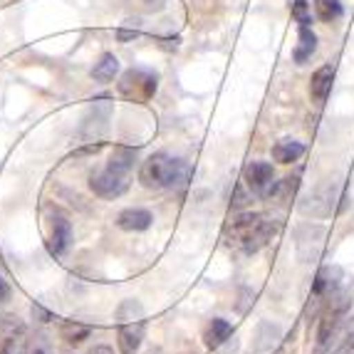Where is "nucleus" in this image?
Returning a JSON list of instances; mask_svg holds the SVG:
<instances>
[{
	"mask_svg": "<svg viewBox=\"0 0 354 354\" xmlns=\"http://www.w3.org/2000/svg\"><path fill=\"white\" fill-rule=\"evenodd\" d=\"M278 233V223L268 213H238L223 230V238L230 248L241 253H258Z\"/></svg>",
	"mask_w": 354,
	"mask_h": 354,
	"instance_id": "1",
	"label": "nucleus"
},
{
	"mask_svg": "<svg viewBox=\"0 0 354 354\" xmlns=\"http://www.w3.org/2000/svg\"><path fill=\"white\" fill-rule=\"evenodd\" d=\"M134 159H136L134 149H127V147L114 149L112 156L106 159V164L102 166L100 171H95L89 176L92 194L100 196V198H119L122 194H127Z\"/></svg>",
	"mask_w": 354,
	"mask_h": 354,
	"instance_id": "2",
	"label": "nucleus"
},
{
	"mask_svg": "<svg viewBox=\"0 0 354 354\" xmlns=\"http://www.w3.org/2000/svg\"><path fill=\"white\" fill-rule=\"evenodd\" d=\"M352 307V292L349 290H337L335 295L325 302V307L315 317V335H313V349L310 354H327L335 344L339 327L347 317Z\"/></svg>",
	"mask_w": 354,
	"mask_h": 354,
	"instance_id": "3",
	"label": "nucleus"
},
{
	"mask_svg": "<svg viewBox=\"0 0 354 354\" xmlns=\"http://www.w3.org/2000/svg\"><path fill=\"white\" fill-rule=\"evenodd\" d=\"M191 169L186 161L176 159L171 153L156 151L151 153L139 169V181L144 189L149 191H161V189H174L176 183H186Z\"/></svg>",
	"mask_w": 354,
	"mask_h": 354,
	"instance_id": "4",
	"label": "nucleus"
},
{
	"mask_svg": "<svg viewBox=\"0 0 354 354\" xmlns=\"http://www.w3.org/2000/svg\"><path fill=\"white\" fill-rule=\"evenodd\" d=\"M147 335V315L136 300H127L117 307V344L122 354H136Z\"/></svg>",
	"mask_w": 354,
	"mask_h": 354,
	"instance_id": "5",
	"label": "nucleus"
},
{
	"mask_svg": "<svg viewBox=\"0 0 354 354\" xmlns=\"http://www.w3.org/2000/svg\"><path fill=\"white\" fill-rule=\"evenodd\" d=\"M156 87H159V80L156 75L149 70H139V67H131L124 75L119 77V95L129 102H149L156 95Z\"/></svg>",
	"mask_w": 354,
	"mask_h": 354,
	"instance_id": "6",
	"label": "nucleus"
},
{
	"mask_svg": "<svg viewBox=\"0 0 354 354\" xmlns=\"http://www.w3.org/2000/svg\"><path fill=\"white\" fill-rule=\"evenodd\" d=\"M30 332L15 315L0 317V354H28Z\"/></svg>",
	"mask_w": 354,
	"mask_h": 354,
	"instance_id": "7",
	"label": "nucleus"
},
{
	"mask_svg": "<svg viewBox=\"0 0 354 354\" xmlns=\"http://www.w3.org/2000/svg\"><path fill=\"white\" fill-rule=\"evenodd\" d=\"M335 275H337V270H332V268H322V270L317 272V278H315V283H313V292H310V300H307V307H305V315L310 317V322L317 317V313L325 307V302L339 290L337 288Z\"/></svg>",
	"mask_w": 354,
	"mask_h": 354,
	"instance_id": "8",
	"label": "nucleus"
},
{
	"mask_svg": "<svg viewBox=\"0 0 354 354\" xmlns=\"http://www.w3.org/2000/svg\"><path fill=\"white\" fill-rule=\"evenodd\" d=\"M243 183H245V189L250 191V196H255V198H268L270 189L275 186L272 164H268V161H250V164L243 169Z\"/></svg>",
	"mask_w": 354,
	"mask_h": 354,
	"instance_id": "9",
	"label": "nucleus"
},
{
	"mask_svg": "<svg viewBox=\"0 0 354 354\" xmlns=\"http://www.w3.org/2000/svg\"><path fill=\"white\" fill-rule=\"evenodd\" d=\"M72 245V223L67 221V216L55 213L50 218V233H48V250L53 255H65Z\"/></svg>",
	"mask_w": 354,
	"mask_h": 354,
	"instance_id": "10",
	"label": "nucleus"
},
{
	"mask_svg": "<svg viewBox=\"0 0 354 354\" xmlns=\"http://www.w3.org/2000/svg\"><path fill=\"white\" fill-rule=\"evenodd\" d=\"M153 223V216L147 208H124V211L117 216V225L127 233H142L149 230Z\"/></svg>",
	"mask_w": 354,
	"mask_h": 354,
	"instance_id": "11",
	"label": "nucleus"
},
{
	"mask_svg": "<svg viewBox=\"0 0 354 354\" xmlns=\"http://www.w3.org/2000/svg\"><path fill=\"white\" fill-rule=\"evenodd\" d=\"M233 337V325L223 317H213L206 327H203V342L208 349H221L225 342Z\"/></svg>",
	"mask_w": 354,
	"mask_h": 354,
	"instance_id": "12",
	"label": "nucleus"
},
{
	"mask_svg": "<svg viewBox=\"0 0 354 354\" xmlns=\"http://www.w3.org/2000/svg\"><path fill=\"white\" fill-rule=\"evenodd\" d=\"M332 82H335V67L322 65L310 80V97L315 104H322L327 100V95L332 92Z\"/></svg>",
	"mask_w": 354,
	"mask_h": 354,
	"instance_id": "13",
	"label": "nucleus"
},
{
	"mask_svg": "<svg viewBox=\"0 0 354 354\" xmlns=\"http://www.w3.org/2000/svg\"><path fill=\"white\" fill-rule=\"evenodd\" d=\"M317 50V35L313 32L310 25H300V35H297V45L292 50V57H295L297 65H305L307 59L313 57V53Z\"/></svg>",
	"mask_w": 354,
	"mask_h": 354,
	"instance_id": "14",
	"label": "nucleus"
},
{
	"mask_svg": "<svg viewBox=\"0 0 354 354\" xmlns=\"http://www.w3.org/2000/svg\"><path fill=\"white\" fill-rule=\"evenodd\" d=\"M305 153V144L295 142V139H280L275 147H272V159L280 161V164H292Z\"/></svg>",
	"mask_w": 354,
	"mask_h": 354,
	"instance_id": "15",
	"label": "nucleus"
},
{
	"mask_svg": "<svg viewBox=\"0 0 354 354\" xmlns=\"http://www.w3.org/2000/svg\"><path fill=\"white\" fill-rule=\"evenodd\" d=\"M297 181H300L297 176H288V178H283V181H275V186H272L270 194H268V201L288 206V203L292 201V196H295Z\"/></svg>",
	"mask_w": 354,
	"mask_h": 354,
	"instance_id": "16",
	"label": "nucleus"
},
{
	"mask_svg": "<svg viewBox=\"0 0 354 354\" xmlns=\"http://www.w3.org/2000/svg\"><path fill=\"white\" fill-rule=\"evenodd\" d=\"M117 72H119V59L112 53H104L100 57V62L92 67V77H95L97 82H112L114 77H117Z\"/></svg>",
	"mask_w": 354,
	"mask_h": 354,
	"instance_id": "17",
	"label": "nucleus"
},
{
	"mask_svg": "<svg viewBox=\"0 0 354 354\" xmlns=\"http://www.w3.org/2000/svg\"><path fill=\"white\" fill-rule=\"evenodd\" d=\"M89 332H92V327L84 325V322H77V319H70V322H65V325L59 327V337H62L67 344H75V347L87 339Z\"/></svg>",
	"mask_w": 354,
	"mask_h": 354,
	"instance_id": "18",
	"label": "nucleus"
},
{
	"mask_svg": "<svg viewBox=\"0 0 354 354\" xmlns=\"http://www.w3.org/2000/svg\"><path fill=\"white\" fill-rule=\"evenodd\" d=\"M315 12L322 23H337L342 18V3L339 0H315Z\"/></svg>",
	"mask_w": 354,
	"mask_h": 354,
	"instance_id": "19",
	"label": "nucleus"
},
{
	"mask_svg": "<svg viewBox=\"0 0 354 354\" xmlns=\"http://www.w3.org/2000/svg\"><path fill=\"white\" fill-rule=\"evenodd\" d=\"M292 18H295L300 25H310V23H313V18H310V6H307V0H295V3H292Z\"/></svg>",
	"mask_w": 354,
	"mask_h": 354,
	"instance_id": "20",
	"label": "nucleus"
},
{
	"mask_svg": "<svg viewBox=\"0 0 354 354\" xmlns=\"http://www.w3.org/2000/svg\"><path fill=\"white\" fill-rule=\"evenodd\" d=\"M30 354H53V344L45 335H37L30 339Z\"/></svg>",
	"mask_w": 354,
	"mask_h": 354,
	"instance_id": "21",
	"label": "nucleus"
},
{
	"mask_svg": "<svg viewBox=\"0 0 354 354\" xmlns=\"http://www.w3.org/2000/svg\"><path fill=\"white\" fill-rule=\"evenodd\" d=\"M10 297H12V288H10V283H8L3 275H0V307H6L8 302H10Z\"/></svg>",
	"mask_w": 354,
	"mask_h": 354,
	"instance_id": "22",
	"label": "nucleus"
},
{
	"mask_svg": "<svg viewBox=\"0 0 354 354\" xmlns=\"http://www.w3.org/2000/svg\"><path fill=\"white\" fill-rule=\"evenodd\" d=\"M87 354H114V349L106 347V344H97V347H92Z\"/></svg>",
	"mask_w": 354,
	"mask_h": 354,
	"instance_id": "23",
	"label": "nucleus"
},
{
	"mask_svg": "<svg viewBox=\"0 0 354 354\" xmlns=\"http://www.w3.org/2000/svg\"><path fill=\"white\" fill-rule=\"evenodd\" d=\"M337 354H354V337H352V339H347L342 347L337 349Z\"/></svg>",
	"mask_w": 354,
	"mask_h": 354,
	"instance_id": "24",
	"label": "nucleus"
}]
</instances>
